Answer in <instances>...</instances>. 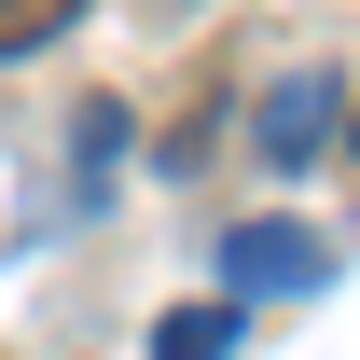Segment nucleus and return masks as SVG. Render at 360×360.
<instances>
[{"label": "nucleus", "mask_w": 360, "mask_h": 360, "mask_svg": "<svg viewBox=\"0 0 360 360\" xmlns=\"http://www.w3.org/2000/svg\"><path fill=\"white\" fill-rule=\"evenodd\" d=\"M347 153H360V125H347Z\"/></svg>", "instance_id": "5"}, {"label": "nucleus", "mask_w": 360, "mask_h": 360, "mask_svg": "<svg viewBox=\"0 0 360 360\" xmlns=\"http://www.w3.org/2000/svg\"><path fill=\"white\" fill-rule=\"evenodd\" d=\"M333 111H347V84H333V70H291V84L264 97V167H305L319 139H333Z\"/></svg>", "instance_id": "1"}, {"label": "nucleus", "mask_w": 360, "mask_h": 360, "mask_svg": "<svg viewBox=\"0 0 360 360\" xmlns=\"http://www.w3.org/2000/svg\"><path fill=\"white\" fill-rule=\"evenodd\" d=\"M222 291H319L305 222H250V236H222Z\"/></svg>", "instance_id": "2"}, {"label": "nucleus", "mask_w": 360, "mask_h": 360, "mask_svg": "<svg viewBox=\"0 0 360 360\" xmlns=\"http://www.w3.org/2000/svg\"><path fill=\"white\" fill-rule=\"evenodd\" d=\"M236 347V305H180V319H153V360H222Z\"/></svg>", "instance_id": "3"}, {"label": "nucleus", "mask_w": 360, "mask_h": 360, "mask_svg": "<svg viewBox=\"0 0 360 360\" xmlns=\"http://www.w3.org/2000/svg\"><path fill=\"white\" fill-rule=\"evenodd\" d=\"M70 14H0V56H28V42H56Z\"/></svg>", "instance_id": "4"}]
</instances>
